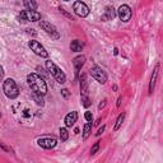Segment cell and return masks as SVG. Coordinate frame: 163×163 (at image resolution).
<instances>
[{
  "instance_id": "6da1fadb",
  "label": "cell",
  "mask_w": 163,
  "mask_h": 163,
  "mask_svg": "<svg viewBox=\"0 0 163 163\" xmlns=\"http://www.w3.org/2000/svg\"><path fill=\"white\" fill-rule=\"evenodd\" d=\"M27 84L32 92L44 96V97L47 94V84L44 78L40 77L37 73H31L27 75Z\"/></svg>"
},
{
  "instance_id": "7a4b0ae2",
  "label": "cell",
  "mask_w": 163,
  "mask_h": 163,
  "mask_svg": "<svg viewBox=\"0 0 163 163\" xmlns=\"http://www.w3.org/2000/svg\"><path fill=\"white\" fill-rule=\"evenodd\" d=\"M3 92L9 99H17L19 97V87L13 78H7L3 82Z\"/></svg>"
},
{
  "instance_id": "3957f363",
  "label": "cell",
  "mask_w": 163,
  "mask_h": 163,
  "mask_svg": "<svg viewBox=\"0 0 163 163\" xmlns=\"http://www.w3.org/2000/svg\"><path fill=\"white\" fill-rule=\"evenodd\" d=\"M46 69H47V71H49V74L56 80V83H59V84L66 83V74L54 61L47 60L46 61Z\"/></svg>"
},
{
  "instance_id": "277c9868",
  "label": "cell",
  "mask_w": 163,
  "mask_h": 163,
  "mask_svg": "<svg viewBox=\"0 0 163 163\" xmlns=\"http://www.w3.org/2000/svg\"><path fill=\"white\" fill-rule=\"evenodd\" d=\"M79 88H80V101H82V106L88 108L92 102L89 98V88H88V82H87V75L82 74L79 77Z\"/></svg>"
},
{
  "instance_id": "5b68a950",
  "label": "cell",
  "mask_w": 163,
  "mask_h": 163,
  "mask_svg": "<svg viewBox=\"0 0 163 163\" xmlns=\"http://www.w3.org/2000/svg\"><path fill=\"white\" fill-rule=\"evenodd\" d=\"M89 75L92 77L96 82H98L99 84H106L108 80L107 73L98 65H93L92 68L89 69Z\"/></svg>"
},
{
  "instance_id": "8992f818",
  "label": "cell",
  "mask_w": 163,
  "mask_h": 163,
  "mask_svg": "<svg viewBox=\"0 0 163 163\" xmlns=\"http://www.w3.org/2000/svg\"><path fill=\"white\" fill-rule=\"evenodd\" d=\"M41 14L38 11H31V10H21V13L18 14V22L19 23H26V22H40Z\"/></svg>"
},
{
  "instance_id": "52a82bcc",
  "label": "cell",
  "mask_w": 163,
  "mask_h": 163,
  "mask_svg": "<svg viewBox=\"0 0 163 163\" xmlns=\"http://www.w3.org/2000/svg\"><path fill=\"white\" fill-rule=\"evenodd\" d=\"M28 47L37 56H40L42 59H47V57H49V52L46 51L45 46L41 45V42H38L37 40H31V41H29L28 42Z\"/></svg>"
},
{
  "instance_id": "ba28073f",
  "label": "cell",
  "mask_w": 163,
  "mask_h": 163,
  "mask_svg": "<svg viewBox=\"0 0 163 163\" xmlns=\"http://www.w3.org/2000/svg\"><path fill=\"white\" fill-rule=\"evenodd\" d=\"M38 24H40V27H41L42 31H45L49 36H51V38H54V40H59V38H60L59 31L56 29L55 26L51 24L50 22H47V21H40Z\"/></svg>"
},
{
  "instance_id": "9c48e42d",
  "label": "cell",
  "mask_w": 163,
  "mask_h": 163,
  "mask_svg": "<svg viewBox=\"0 0 163 163\" xmlns=\"http://www.w3.org/2000/svg\"><path fill=\"white\" fill-rule=\"evenodd\" d=\"M73 10L74 13L80 18H87L90 13V9L84 2H74L73 3Z\"/></svg>"
},
{
  "instance_id": "30bf717a",
  "label": "cell",
  "mask_w": 163,
  "mask_h": 163,
  "mask_svg": "<svg viewBox=\"0 0 163 163\" xmlns=\"http://www.w3.org/2000/svg\"><path fill=\"white\" fill-rule=\"evenodd\" d=\"M117 17L120 18V21L124 23H128L131 17H132V10L128 4H121L117 9Z\"/></svg>"
},
{
  "instance_id": "8fae6325",
  "label": "cell",
  "mask_w": 163,
  "mask_h": 163,
  "mask_svg": "<svg viewBox=\"0 0 163 163\" xmlns=\"http://www.w3.org/2000/svg\"><path fill=\"white\" fill-rule=\"evenodd\" d=\"M37 145L41 147L42 149H54L57 145V140L52 136H42L37 139Z\"/></svg>"
},
{
  "instance_id": "7c38bea8",
  "label": "cell",
  "mask_w": 163,
  "mask_h": 163,
  "mask_svg": "<svg viewBox=\"0 0 163 163\" xmlns=\"http://www.w3.org/2000/svg\"><path fill=\"white\" fill-rule=\"evenodd\" d=\"M86 64V56L84 55H78L73 59V66H74V75H75V80L79 79L80 77V71L82 68Z\"/></svg>"
},
{
  "instance_id": "4fadbf2b",
  "label": "cell",
  "mask_w": 163,
  "mask_h": 163,
  "mask_svg": "<svg viewBox=\"0 0 163 163\" xmlns=\"http://www.w3.org/2000/svg\"><path fill=\"white\" fill-rule=\"evenodd\" d=\"M159 69H161V64L157 63L154 69H153V73H152V75H150V79H149V86H148V93L149 94H153L154 89H155L157 79H158V75H159Z\"/></svg>"
},
{
  "instance_id": "5bb4252c",
  "label": "cell",
  "mask_w": 163,
  "mask_h": 163,
  "mask_svg": "<svg viewBox=\"0 0 163 163\" xmlns=\"http://www.w3.org/2000/svg\"><path fill=\"white\" fill-rule=\"evenodd\" d=\"M116 15H117V10L115 9L112 5H107V7L105 8V13L102 14V17H101V21H102V22L112 21Z\"/></svg>"
},
{
  "instance_id": "9a60e30c",
  "label": "cell",
  "mask_w": 163,
  "mask_h": 163,
  "mask_svg": "<svg viewBox=\"0 0 163 163\" xmlns=\"http://www.w3.org/2000/svg\"><path fill=\"white\" fill-rule=\"evenodd\" d=\"M77 121H78V112L77 111H71L69 113H66V116L64 117L65 128H73Z\"/></svg>"
},
{
  "instance_id": "2e32d148",
  "label": "cell",
  "mask_w": 163,
  "mask_h": 163,
  "mask_svg": "<svg viewBox=\"0 0 163 163\" xmlns=\"http://www.w3.org/2000/svg\"><path fill=\"white\" fill-rule=\"evenodd\" d=\"M84 49V44L80 40H73L70 42V51L73 52H82Z\"/></svg>"
},
{
  "instance_id": "e0dca14e",
  "label": "cell",
  "mask_w": 163,
  "mask_h": 163,
  "mask_svg": "<svg viewBox=\"0 0 163 163\" xmlns=\"http://www.w3.org/2000/svg\"><path fill=\"white\" fill-rule=\"evenodd\" d=\"M92 128H93V124L92 122H86L83 126V132H82V135H83V140H87V139L89 138V135L92 134Z\"/></svg>"
},
{
  "instance_id": "ac0fdd59",
  "label": "cell",
  "mask_w": 163,
  "mask_h": 163,
  "mask_svg": "<svg viewBox=\"0 0 163 163\" xmlns=\"http://www.w3.org/2000/svg\"><path fill=\"white\" fill-rule=\"evenodd\" d=\"M23 5H24V8L27 10H31V11H36L38 8V4H37V2H34V0H24Z\"/></svg>"
},
{
  "instance_id": "d6986e66",
  "label": "cell",
  "mask_w": 163,
  "mask_h": 163,
  "mask_svg": "<svg viewBox=\"0 0 163 163\" xmlns=\"http://www.w3.org/2000/svg\"><path fill=\"white\" fill-rule=\"evenodd\" d=\"M31 97L36 102V105H37V106H41V107L45 106V98H44V96L37 94V93H34V92H31Z\"/></svg>"
},
{
  "instance_id": "ffe728a7",
  "label": "cell",
  "mask_w": 163,
  "mask_h": 163,
  "mask_svg": "<svg viewBox=\"0 0 163 163\" xmlns=\"http://www.w3.org/2000/svg\"><path fill=\"white\" fill-rule=\"evenodd\" d=\"M124 120H125V113L122 112V113H120L116 119V122H115V125H113V131H117L120 128H121Z\"/></svg>"
},
{
  "instance_id": "44dd1931",
  "label": "cell",
  "mask_w": 163,
  "mask_h": 163,
  "mask_svg": "<svg viewBox=\"0 0 163 163\" xmlns=\"http://www.w3.org/2000/svg\"><path fill=\"white\" fill-rule=\"evenodd\" d=\"M59 134H60V140H61L63 143L64 142H68V139H69L68 128H60L59 129Z\"/></svg>"
},
{
  "instance_id": "7402d4cb",
  "label": "cell",
  "mask_w": 163,
  "mask_h": 163,
  "mask_svg": "<svg viewBox=\"0 0 163 163\" xmlns=\"http://www.w3.org/2000/svg\"><path fill=\"white\" fill-rule=\"evenodd\" d=\"M59 10H60V13H61L63 15H65L66 18H69V19H71V21H74V17H73V14L69 13L68 10H65V9H64V8H61V7H59Z\"/></svg>"
},
{
  "instance_id": "603a6c76",
  "label": "cell",
  "mask_w": 163,
  "mask_h": 163,
  "mask_svg": "<svg viewBox=\"0 0 163 163\" xmlns=\"http://www.w3.org/2000/svg\"><path fill=\"white\" fill-rule=\"evenodd\" d=\"M98 150H99V142H96L92 145V148H90V155H94Z\"/></svg>"
},
{
  "instance_id": "cb8c5ba5",
  "label": "cell",
  "mask_w": 163,
  "mask_h": 163,
  "mask_svg": "<svg viewBox=\"0 0 163 163\" xmlns=\"http://www.w3.org/2000/svg\"><path fill=\"white\" fill-rule=\"evenodd\" d=\"M84 119H86L87 122H93V115L90 111H86L84 112Z\"/></svg>"
},
{
  "instance_id": "d4e9b609",
  "label": "cell",
  "mask_w": 163,
  "mask_h": 163,
  "mask_svg": "<svg viewBox=\"0 0 163 163\" xmlns=\"http://www.w3.org/2000/svg\"><path fill=\"white\" fill-rule=\"evenodd\" d=\"M60 92H61V96H63V97H64L65 99H68V98L70 97V92H69V89L63 88L61 90H60Z\"/></svg>"
},
{
  "instance_id": "484cf974",
  "label": "cell",
  "mask_w": 163,
  "mask_h": 163,
  "mask_svg": "<svg viewBox=\"0 0 163 163\" xmlns=\"http://www.w3.org/2000/svg\"><path fill=\"white\" fill-rule=\"evenodd\" d=\"M106 105H107V98H103V99H102V101L99 102V105H98V110H99V111H102V110H103V108L106 107Z\"/></svg>"
},
{
  "instance_id": "4316f807",
  "label": "cell",
  "mask_w": 163,
  "mask_h": 163,
  "mask_svg": "<svg viewBox=\"0 0 163 163\" xmlns=\"http://www.w3.org/2000/svg\"><path fill=\"white\" fill-rule=\"evenodd\" d=\"M105 130H106V125H102V128H99L98 131L96 132V136H101V135L105 132Z\"/></svg>"
},
{
  "instance_id": "83f0119b",
  "label": "cell",
  "mask_w": 163,
  "mask_h": 163,
  "mask_svg": "<svg viewBox=\"0 0 163 163\" xmlns=\"http://www.w3.org/2000/svg\"><path fill=\"white\" fill-rule=\"evenodd\" d=\"M0 147H2V149L5 150V152H13V149H11L10 147H7L4 143H2V145H0Z\"/></svg>"
},
{
  "instance_id": "f1b7e54d",
  "label": "cell",
  "mask_w": 163,
  "mask_h": 163,
  "mask_svg": "<svg viewBox=\"0 0 163 163\" xmlns=\"http://www.w3.org/2000/svg\"><path fill=\"white\" fill-rule=\"evenodd\" d=\"M23 116H24L26 119L31 117V112H29V110H28V108H24V110H23Z\"/></svg>"
},
{
  "instance_id": "f546056e",
  "label": "cell",
  "mask_w": 163,
  "mask_h": 163,
  "mask_svg": "<svg viewBox=\"0 0 163 163\" xmlns=\"http://www.w3.org/2000/svg\"><path fill=\"white\" fill-rule=\"evenodd\" d=\"M121 102H122V97H121V96H120V97L117 98V103H116V107H120V106H121Z\"/></svg>"
},
{
  "instance_id": "4dcf8cb0",
  "label": "cell",
  "mask_w": 163,
  "mask_h": 163,
  "mask_svg": "<svg viewBox=\"0 0 163 163\" xmlns=\"http://www.w3.org/2000/svg\"><path fill=\"white\" fill-rule=\"evenodd\" d=\"M27 33H29V34H31V33H32L33 36H36V34H37V32H36V31H34V29H33V28H31V29H27Z\"/></svg>"
},
{
  "instance_id": "1f68e13d",
  "label": "cell",
  "mask_w": 163,
  "mask_h": 163,
  "mask_svg": "<svg viewBox=\"0 0 163 163\" xmlns=\"http://www.w3.org/2000/svg\"><path fill=\"white\" fill-rule=\"evenodd\" d=\"M113 55H115V56L119 55V49H117V47H115V49H113Z\"/></svg>"
},
{
  "instance_id": "d6a6232c",
  "label": "cell",
  "mask_w": 163,
  "mask_h": 163,
  "mask_svg": "<svg viewBox=\"0 0 163 163\" xmlns=\"http://www.w3.org/2000/svg\"><path fill=\"white\" fill-rule=\"evenodd\" d=\"M112 89L115 90V92H117V89H119V87L116 86V84H113V87H112Z\"/></svg>"
},
{
  "instance_id": "836d02e7",
  "label": "cell",
  "mask_w": 163,
  "mask_h": 163,
  "mask_svg": "<svg viewBox=\"0 0 163 163\" xmlns=\"http://www.w3.org/2000/svg\"><path fill=\"white\" fill-rule=\"evenodd\" d=\"M101 121H102V119L99 117V119L97 120V121H96V125H99V124H101Z\"/></svg>"
},
{
  "instance_id": "e575fe53",
  "label": "cell",
  "mask_w": 163,
  "mask_h": 163,
  "mask_svg": "<svg viewBox=\"0 0 163 163\" xmlns=\"http://www.w3.org/2000/svg\"><path fill=\"white\" fill-rule=\"evenodd\" d=\"M74 132H75V134H79V129L75 128V129H74Z\"/></svg>"
}]
</instances>
